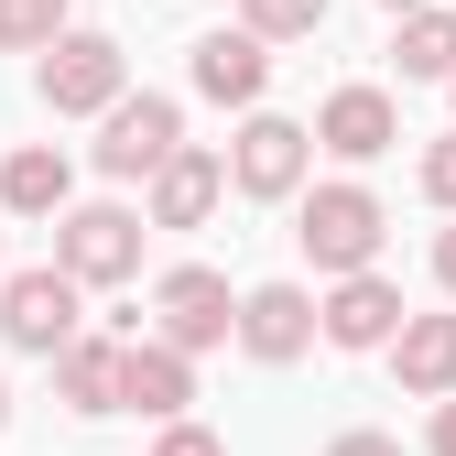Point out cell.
Returning <instances> with one entry per match:
<instances>
[{
    "label": "cell",
    "instance_id": "6da1fadb",
    "mask_svg": "<svg viewBox=\"0 0 456 456\" xmlns=\"http://www.w3.org/2000/svg\"><path fill=\"white\" fill-rule=\"evenodd\" d=\"M294 240H305V261H315V272H370V261H380V240H391V217H380V196H370V185H315V196H305V217H294Z\"/></svg>",
    "mask_w": 456,
    "mask_h": 456
},
{
    "label": "cell",
    "instance_id": "7a4b0ae2",
    "mask_svg": "<svg viewBox=\"0 0 456 456\" xmlns=\"http://www.w3.org/2000/svg\"><path fill=\"white\" fill-rule=\"evenodd\" d=\"M33 98L54 109V120H87V109L109 120V109L131 98V87H120V44H109V33H54L44 66H33Z\"/></svg>",
    "mask_w": 456,
    "mask_h": 456
},
{
    "label": "cell",
    "instance_id": "3957f363",
    "mask_svg": "<svg viewBox=\"0 0 456 456\" xmlns=\"http://www.w3.org/2000/svg\"><path fill=\"white\" fill-rule=\"evenodd\" d=\"M77 294H87V282H77L66 261L12 272V282H0V337H12V348H33V359H54V348L77 337Z\"/></svg>",
    "mask_w": 456,
    "mask_h": 456
},
{
    "label": "cell",
    "instance_id": "277c9868",
    "mask_svg": "<svg viewBox=\"0 0 456 456\" xmlns=\"http://www.w3.org/2000/svg\"><path fill=\"white\" fill-rule=\"evenodd\" d=\"M175 152H185V120H175V98H120V109H109V131H98V175H120V185H152Z\"/></svg>",
    "mask_w": 456,
    "mask_h": 456
},
{
    "label": "cell",
    "instance_id": "5b68a950",
    "mask_svg": "<svg viewBox=\"0 0 456 456\" xmlns=\"http://www.w3.org/2000/svg\"><path fill=\"white\" fill-rule=\"evenodd\" d=\"M305 163H315V131H305V120H272V109H250V120H240V152H228V185L272 207V196L305 185Z\"/></svg>",
    "mask_w": 456,
    "mask_h": 456
},
{
    "label": "cell",
    "instance_id": "8992f818",
    "mask_svg": "<svg viewBox=\"0 0 456 456\" xmlns=\"http://www.w3.org/2000/svg\"><path fill=\"white\" fill-rule=\"evenodd\" d=\"M54 261L77 282H131L142 272V217L131 207H66L54 217Z\"/></svg>",
    "mask_w": 456,
    "mask_h": 456
},
{
    "label": "cell",
    "instance_id": "52a82bcc",
    "mask_svg": "<svg viewBox=\"0 0 456 456\" xmlns=\"http://www.w3.org/2000/svg\"><path fill=\"white\" fill-rule=\"evenodd\" d=\"M152 315H163L175 348H217V337H240V294H228V272H196V261L152 282Z\"/></svg>",
    "mask_w": 456,
    "mask_h": 456
},
{
    "label": "cell",
    "instance_id": "ba28073f",
    "mask_svg": "<svg viewBox=\"0 0 456 456\" xmlns=\"http://www.w3.org/2000/svg\"><path fill=\"white\" fill-rule=\"evenodd\" d=\"M315 337H326V305L305 294V282H261V294H240V348L250 359H305L315 348Z\"/></svg>",
    "mask_w": 456,
    "mask_h": 456
},
{
    "label": "cell",
    "instance_id": "9c48e42d",
    "mask_svg": "<svg viewBox=\"0 0 456 456\" xmlns=\"http://www.w3.org/2000/svg\"><path fill=\"white\" fill-rule=\"evenodd\" d=\"M185 403H196V348H175V337H131V359H120V413L175 424Z\"/></svg>",
    "mask_w": 456,
    "mask_h": 456
},
{
    "label": "cell",
    "instance_id": "30bf717a",
    "mask_svg": "<svg viewBox=\"0 0 456 456\" xmlns=\"http://www.w3.org/2000/svg\"><path fill=\"white\" fill-rule=\"evenodd\" d=\"M403 337V282H380L370 272H337V294H326V348H391Z\"/></svg>",
    "mask_w": 456,
    "mask_h": 456
},
{
    "label": "cell",
    "instance_id": "8fae6325",
    "mask_svg": "<svg viewBox=\"0 0 456 456\" xmlns=\"http://www.w3.org/2000/svg\"><path fill=\"white\" fill-rule=\"evenodd\" d=\"M315 142H326L337 163H380L391 142H403V109H391L380 87H337V98L315 109Z\"/></svg>",
    "mask_w": 456,
    "mask_h": 456
},
{
    "label": "cell",
    "instance_id": "7c38bea8",
    "mask_svg": "<svg viewBox=\"0 0 456 456\" xmlns=\"http://www.w3.org/2000/svg\"><path fill=\"white\" fill-rule=\"evenodd\" d=\"M261 87H272V44L261 33H196V98L261 109Z\"/></svg>",
    "mask_w": 456,
    "mask_h": 456
},
{
    "label": "cell",
    "instance_id": "4fadbf2b",
    "mask_svg": "<svg viewBox=\"0 0 456 456\" xmlns=\"http://www.w3.org/2000/svg\"><path fill=\"white\" fill-rule=\"evenodd\" d=\"M228 196V152H175V163H163V175H152V228H207V207Z\"/></svg>",
    "mask_w": 456,
    "mask_h": 456
},
{
    "label": "cell",
    "instance_id": "5bb4252c",
    "mask_svg": "<svg viewBox=\"0 0 456 456\" xmlns=\"http://www.w3.org/2000/svg\"><path fill=\"white\" fill-rule=\"evenodd\" d=\"M391 370H403L413 403H445V391H456V315H403V337H391Z\"/></svg>",
    "mask_w": 456,
    "mask_h": 456
},
{
    "label": "cell",
    "instance_id": "9a60e30c",
    "mask_svg": "<svg viewBox=\"0 0 456 456\" xmlns=\"http://www.w3.org/2000/svg\"><path fill=\"white\" fill-rule=\"evenodd\" d=\"M66 196H77V175H66L54 142H22L0 163V217H66Z\"/></svg>",
    "mask_w": 456,
    "mask_h": 456
},
{
    "label": "cell",
    "instance_id": "2e32d148",
    "mask_svg": "<svg viewBox=\"0 0 456 456\" xmlns=\"http://www.w3.org/2000/svg\"><path fill=\"white\" fill-rule=\"evenodd\" d=\"M120 359H131V348H109V337H66V348H54V391H66V413H120Z\"/></svg>",
    "mask_w": 456,
    "mask_h": 456
},
{
    "label": "cell",
    "instance_id": "e0dca14e",
    "mask_svg": "<svg viewBox=\"0 0 456 456\" xmlns=\"http://www.w3.org/2000/svg\"><path fill=\"white\" fill-rule=\"evenodd\" d=\"M391 66H403V77H456V12H435V0H424V12H403V44H391Z\"/></svg>",
    "mask_w": 456,
    "mask_h": 456
},
{
    "label": "cell",
    "instance_id": "ac0fdd59",
    "mask_svg": "<svg viewBox=\"0 0 456 456\" xmlns=\"http://www.w3.org/2000/svg\"><path fill=\"white\" fill-rule=\"evenodd\" d=\"M54 33H66V0H0V44L12 54H44Z\"/></svg>",
    "mask_w": 456,
    "mask_h": 456
},
{
    "label": "cell",
    "instance_id": "d6986e66",
    "mask_svg": "<svg viewBox=\"0 0 456 456\" xmlns=\"http://www.w3.org/2000/svg\"><path fill=\"white\" fill-rule=\"evenodd\" d=\"M250 33H261V44H294V33H326V0H250Z\"/></svg>",
    "mask_w": 456,
    "mask_h": 456
},
{
    "label": "cell",
    "instance_id": "ffe728a7",
    "mask_svg": "<svg viewBox=\"0 0 456 456\" xmlns=\"http://www.w3.org/2000/svg\"><path fill=\"white\" fill-rule=\"evenodd\" d=\"M424 196L456 217V131H445V142H424Z\"/></svg>",
    "mask_w": 456,
    "mask_h": 456
},
{
    "label": "cell",
    "instance_id": "44dd1931",
    "mask_svg": "<svg viewBox=\"0 0 456 456\" xmlns=\"http://www.w3.org/2000/svg\"><path fill=\"white\" fill-rule=\"evenodd\" d=\"M152 456H228V445H217L207 424H185V413H175V424H163V445H152Z\"/></svg>",
    "mask_w": 456,
    "mask_h": 456
},
{
    "label": "cell",
    "instance_id": "7402d4cb",
    "mask_svg": "<svg viewBox=\"0 0 456 456\" xmlns=\"http://www.w3.org/2000/svg\"><path fill=\"white\" fill-rule=\"evenodd\" d=\"M326 456H403V445H391V435H337Z\"/></svg>",
    "mask_w": 456,
    "mask_h": 456
},
{
    "label": "cell",
    "instance_id": "603a6c76",
    "mask_svg": "<svg viewBox=\"0 0 456 456\" xmlns=\"http://www.w3.org/2000/svg\"><path fill=\"white\" fill-rule=\"evenodd\" d=\"M435 456H456V403H435V435H424Z\"/></svg>",
    "mask_w": 456,
    "mask_h": 456
},
{
    "label": "cell",
    "instance_id": "cb8c5ba5",
    "mask_svg": "<svg viewBox=\"0 0 456 456\" xmlns=\"http://www.w3.org/2000/svg\"><path fill=\"white\" fill-rule=\"evenodd\" d=\"M435 282H445V294H456V228H445V240H435Z\"/></svg>",
    "mask_w": 456,
    "mask_h": 456
},
{
    "label": "cell",
    "instance_id": "d4e9b609",
    "mask_svg": "<svg viewBox=\"0 0 456 456\" xmlns=\"http://www.w3.org/2000/svg\"><path fill=\"white\" fill-rule=\"evenodd\" d=\"M380 12H391V22H403V12H424V0H380Z\"/></svg>",
    "mask_w": 456,
    "mask_h": 456
},
{
    "label": "cell",
    "instance_id": "484cf974",
    "mask_svg": "<svg viewBox=\"0 0 456 456\" xmlns=\"http://www.w3.org/2000/svg\"><path fill=\"white\" fill-rule=\"evenodd\" d=\"M0 424H12V391H0Z\"/></svg>",
    "mask_w": 456,
    "mask_h": 456
},
{
    "label": "cell",
    "instance_id": "4316f807",
    "mask_svg": "<svg viewBox=\"0 0 456 456\" xmlns=\"http://www.w3.org/2000/svg\"><path fill=\"white\" fill-rule=\"evenodd\" d=\"M445 87H456V77H445Z\"/></svg>",
    "mask_w": 456,
    "mask_h": 456
}]
</instances>
